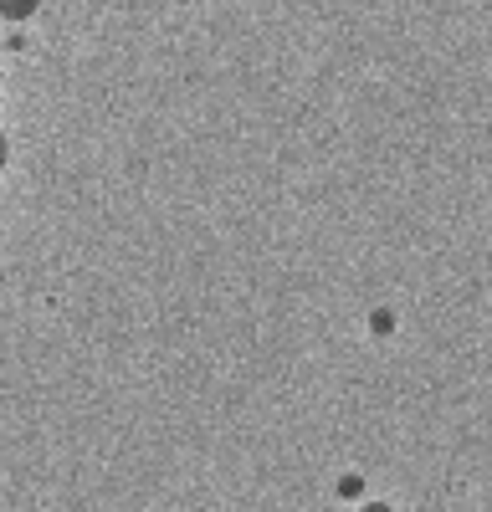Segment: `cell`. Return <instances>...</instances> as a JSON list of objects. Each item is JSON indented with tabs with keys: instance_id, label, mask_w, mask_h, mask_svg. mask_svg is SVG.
I'll return each mask as SVG.
<instances>
[{
	"instance_id": "obj_1",
	"label": "cell",
	"mask_w": 492,
	"mask_h": 512,
	"mask_svg": "<svg viewBox=\"0 0 492 512\" xmlns=\"http://www.w3.org/2000/svg\"><path fill=\"white\" fill-rule=\"evenodd\" d=\"M36 11H41V0H0V21H11V26L31 21Z\"/></svg>"
},
{
	"instance_id": "obj_2",
	"label": "cell",
	"mask_w": 492,
	"mask_h": 512,
	"mask_svg": "<svg viewBox=\"0 0 492 512\" xmlns=\"http://www.w3.org/2000/svg\"><path fill=\"white\" fill-rule=\"evenodd\" d=\"M6 164H11V139L0 134V175H6Z\"/></svg>"
}]
</instances>
